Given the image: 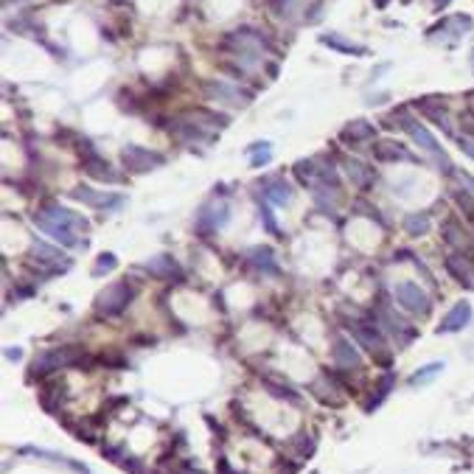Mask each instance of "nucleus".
<instances>
[{
    "instance_id": "1",
    "label": "nucleus",
    "mask_w": 474,
    "mask_h": 474,
    "mask_svg": "<svg viewBox=\"0 0 474 474\" xmlns=\"http://www.w3.org/2000/svg\"><path fill=\"white\" fill-rule=\"evenodd\" d=\"M132 301V286L127 281H115L110 284L107 289L99 292V298H96V312L99 314H107V317H115V314H121Z\"/></svg>"
},
{
    "instance_id": "2",
    "label": "nucleus",
    "mask_w": 474,
    "mask_h": 474,
    "mask_svg": "<svg viewBox=\"0 0 474 474\" xmlns=\"http://www.w3.org/2000/svg\"><path fill=\"white\" fill-rule=\"evenodd\" d=\"M393 295H396V303L410 314H427L429 312V298L416 281H399L393 286Z\"/></svg>"
},
{
    "instance_id": "3",
    "label": "nucleus",
    "mask_w": 474,
    "mask_h": 474,
    "mask_svg": "<svg viewBox=\"0 0 474 474\" xmlns=\"http://www.w3.org/2000/svg\"><path fill=\"white\" fill-rule=\"evenodd\" d=\"M351 332H353V337H357L360 342H362V348L371 353L373 360H379V362H384L388 365L390 362V351H388V345H384V340H382V334L373 329V325H365V323H353L351 325Z\"/></svg>"
},
{
    "instance_id": "4",
    "label": "nucleus",
    "mask_w": 474,
    "mask_h": 474,
    "mask_svg": "<svg viewBox=\"0 0 474 474\" xmlns=\"http://www.w3.org/2000/svg\"><path fill=\"white\" fill-rule=\"evenodd\" d=\"M71 362H76V351H73V348L42 351L40 357L34 360V365H32V373L45 376V373H51V371H56V368H62V365H71Z\"/></svg>"
},
{
    "instance_id": "5",
    "label": "nucleus",
    "mask_w": 474,
    "mask_h": 474,
    "mask_svg": "<svg viewBox=\"0 0 474 474\" xmlns=\"http://www.w3.org/2000/svg\"><path fill=\"white\" fill-rule=\"evenodd\" d=\"M469 317H471V306L466 303V301H458L449 312H447V317L440 320V332H447V334H455V332H460V329H466V323H469Z\"/></svg>"
},
{
    "instance_id": "6",
    "label": "nucleus",
    "mask_w": 474,
    "mask_h": 474,
    "mask_svg": "<svg viewBox=\"0 0 474 474\" xmlns=\"http://www.w3.org/2000/svg\"><path fill=\"white\" fill-rule=\"evenodd\" d=\"M34 222H37V227H40V230H45L48 236H53V239H56V242H62V245H68V247L79 245V242H76V233H73L71 227H65V225H59V222H53V219L42 216V214H37V216H34Z\"/></svg>"
},
{
    "instance_id": "7",
    "label": "nucleus",
    "mask_w": 474,
    "mask_h": 474,
    "mask_svg": "<svg viewBox=\"0 0 474 474\" xmlns=\"http://www.w3.org/2000/svg\"><path fill=\"white\" fill-rule=\"evenodd\" d=\"M124 160H127L129 171H138V174H143V171H149L152 166H160V163H163L160 158H155V155H149V152H140L138 146H129V149L124 152Z\"/></svg>"
},
{
    "instance_id": "8",
    "label": "nucleus",
    "mask_w": 474,
    "mask_h": 474,
    "mask_svg": "<svg viewBox=\"0 0 474 474\" xmlns=\"http://www.w3.org/2000/svg\"><path fill=\"white\" fill-rule=\"evenodd\" d=\"M334 362L342 365V368L360 365V353H357V348H353L345 337H334Z\"/></svg>"
},
{
    "instance_id": "9",
    "label": "nucleus",
    "mask_w": 474,
    "mask_h": 474,
    "mask_svg": "<svg viewBox=\"0 0 474 474\" xmlns=\"http://www.w3.org/2000/svg\"><path fill=\"white\" fill-rule=\"evenodd\" d=\"M146 270H149L152 275H158V278H174V275H180V266H177V261L169 258V255L149 258V261H146Z\"/></svg>"
},
{
    "instance_id": "10",
    "label": "nucleus",
    "mask_w": 474,
    "mask_h": 474,
    "mask_svg": "<svg viewBox=\"0 0 474 474\" xmlns=\"http://www.w3.org/2000/svg\"><path fill=\"white\" fill-rule=\"evenodd\" d=\"M76 199L87 202V205H93V208H112V205H118L121 199L118 197H110V194H99V191H90V188H76L73 191Z\"/></svg>"
},
{
    "instance_id": "11",
    "label": "nucleus",
    "mask_w": 474,
    "mask_h": 474,
    "mask_svg": "<svg viewBox=\"0 0 474 474\" xmlns=\"http://www.w3.org/2000/svg\"><path fill=\"white\" fill-rule=\"evenodd\" d=\"M264 194H266V199H270L273 205H286L292 199V188L284 180H270L264 186Z\"/></svg>"
},
{
    "instance_id": "12",
    "label": "nucleus",
    "mask_w": 474,
    "mask_h": 474,
    "mask_svg": "<svg viewBox=\"0 0 474 474\" xmlns=\"http://www.w3.org/2000/svg\"><path fill=\"white\" fill-rule=\"evenodd\" d=\"M447 270H449V273H452L463 286H471V289H474V275L469 273V266H466V264H460V258H455V255L447 258Z\"/></svg>"
},
{
    "instance_id": "13",
    "label": "nucleus",
    "mask_w": 474,
    "mask_h": 474,
    "mask_svg": "<svg viewBox=\"0 0 474 474\" xmlns=\"http://www.w3.org/2000/svg\"><path fill=\"white\" fill-rule=\"evenodd\" d=\"M443 371V362H432V365H424L421 371H416V376H412L410 379V384H412V388H419V384H429L438 373Z\"/></svg>"
},
{
    "instance_id": "14",
    "label": "nucleus",
    "mask_w": 474,
    "mask_h": 474,
    "mask_svg": "<svg viewBox=\"0 0 474 474\" xmlns=\"http://www.w3.org/2000/svg\"><path fill=\"white\" fill-rule=\"evenodd\" d=\"M247 255H250V258H255V266H261V270H266V273H275L273 253L266 250V247H253V250H247Z\"/></svg>"
},
{
    "instance_id": "15",
    "label": "nucleus",
    "mask_w": 474,
    "mask_h": 474,
    "mask_svg": "<svg viewBox=\"0 0 474 474\" xmlns=\"http://www.w3.org/2000/svg\"><path fill=\"white\" fill-rule=\"evenodd\" d=\"M404 230H407L410 236H421V233L429 230V219H427L424 214H412V216L404 219Z\"/></svg>"
},
{
    "instance_id": "16",
    "label": "nucleus",
    "mask_w": 474,
    "mask_h": 474,
    "mask_svg": "<svg viewBox=\"0 0 474 474\" xmlns=\"http://www.w3.org/2000/svg\"><path fill=\"white\" fill-rule=\"evenodd\" d=\"M348 174H351V180L357 183V186H368V183H371L368 169H365L362 163H357V160H351V163H348Z\"/></svg>"
},
{
    "instance_id": "17",
    "label": "nucleus",
    "mask_w": 474,
    "mask_h": 474,
    "mask_svg": "<svg viewBox=\"0 0 474 474\" xmlns=\"http://www.w3.org/2000/svg\"><path fill=\"white\" fill-rule=\"evenodd\" d=\"M84 169L90 171L93 177H99V180H112V174H110V166H104L101 160H87Z\"/></svg>"
},
{
    "instance_id": "18",
    "label": "nucleus",
    "mask_w": 474,
    "mask_h": 474,
    "mask_svg": "<svg viewBox=\"0 0 474 474\" xmlns=\"http://www.w3.org/2000/svg\"><path fill=\"white\" fill-rule=\"evenodd\" d=\"M115 266V255L112 253H104V255H99V266H96V275H101L104 270H112Z\"/></svg>"
}]
</instances>
